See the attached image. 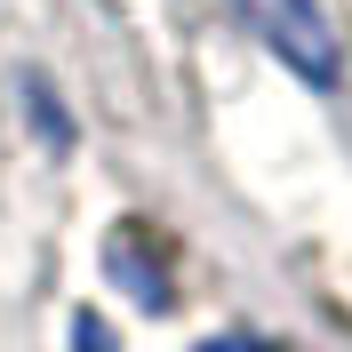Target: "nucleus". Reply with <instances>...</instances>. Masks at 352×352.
I'll use <instances>...</instances> for the list:
<instances>
[{
	"instance_id": "nucleus-2",
	"label": "nucleus",
	"mask_w": 352,
	"mask_h": 352,
	"mask_svg": "<svg viewBox=\"0 0 352 352\" xmlns=\"http://www.w3.org/2000/svg\"><path fill=\"white\" fill-rule=\"evenodd\" d=\"M72 352H120V344H112V329L96 312H80V320H72Z\"/></svg>"
},
{
	"instance_id": "nucleus-1",
	"label": "nucleus",
	"mask_w": 352,
	"mask_h": 352,
	"mask_svg": "<svg viewBox=\"0 0 352 352\" xmlns=\"http://www.w3.org/2000/svg\"><path fill=\"white\" fill-rule=\"evenodd\" d=\"M241 8L264 24V41L280 48L305 80H336V41H329V24H320L312 0H241Z\"/></svg>"
},
{
	"instance_id": "nucleus-3",
	"label": "nucleus",
	"mask_w": 352,
	"mask_h": 352,
	"mask_svg": "<svg viewBox=\"0 0 352 352\" xmlns=\"http://www.w3.org/2000/svg\"><path fill=\"white\" fill-rule=\"evenodd\" d=\"M208 352H272V344H248V336H232V344H208Z\"/></svg>"
}]
</instances>
